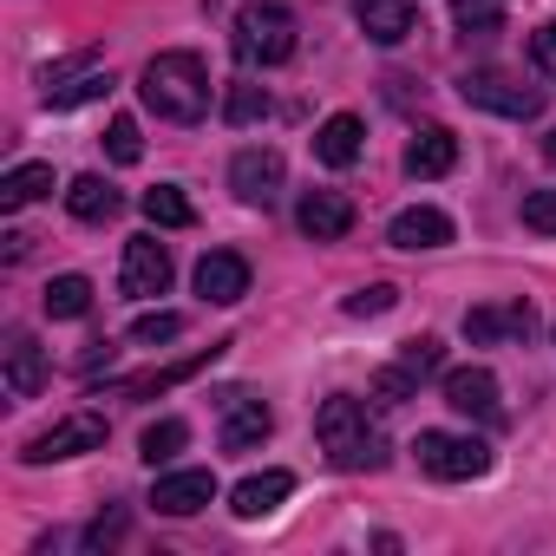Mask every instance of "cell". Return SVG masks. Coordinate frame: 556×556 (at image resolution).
<instances>
[{
  "instance_id": "obj_31",
  "label": "cell",
  "mask_w": 556,
  "mask_h": 556,
  "mask_svg": "<svg viewBox=\"0 0 556 556\" xmlns=\"http://www.w3.org/2000/svg\"><path fill=\"white\" fill-rule=\"evenodd\" d=\"M105 151H112V164H138V157H144L138 118H112V125H105Z\"/></svg>"
},
{
  "instance_id": "obj_10",
  "label": "cell",
  "mask_w": 556,
  "mask_h": 556,
  "mask_svg": "<svg viewBox=\"0 0 556 556\" xmlns=\"http://www.w3.org/2000/svg\"><path fill=\"white\" fill-rule=\"evenodd\" d=\"M197 295L216 302V308H236V302L249 295V262H242L236 249H210V255L197 262Z\"/></svg>"
},
{
  "instance_id": "obj_7",
  "label": "cell",
  "mask_w": 556,
  "mask_h": 556,
  "mask_svg": "<svg viewBox=\"0 0 556 556\" xmlns=\"http://www.w3.org/2000/svg\"><path fill=\"white\" fill-rule=\"evenodd\" d=\"M458 99L478 105V112H497V118H536L543 112V92L536 86H517L504 73H465L458 79Z\"/></svg>"
},
{
  "instance_id": "obj_20",
  "label": "cell",
  "mask_w": 556,
  "mask_h": 556,
  "mask_svg": "<svg viewBox=\"0 0 556 556\" xmlns=\"http://www.w3.org/2000/svg\"><path fill=\"white\" fill-rule=\"evenodd\" d=\"M458 164V138L445 125H426L413 144H406V177H445Z\"/></svg>"
},
{
  "instance_id": "obj_37",
  "label": "cell",
  "mask_w": 556,
  "mask_h": 556,
  "mask_svg": "<svg viewBox=\"0 0 556 556\" xmlns=\"http://www.w3.org/2000/svg\"><path fill=\"white\" fill-rule=\"evenodd\" d=\"M543 157H549V164H556V131H549V144H543Z\"/></svg>"
},
{
  "instance_id": "obj_35",
  "label": "cell",
  "mask_w": 556,
  "mask_h": 556,
  "mask_svg": "<svg viewBox=\"0 0 556 556\" xmlns=\"http://www.w3.org/2000/svg\"><path fill=\"white\" fill-rule=\"evenodd\" d=\"M413 387H419V380H413L406 367H387V374L374 380V406H406V400H413Z\"/></svg>"
},
{
  "instance_id": "obj_13",
  "label": "cell",
  "mask_w": 556,
  "mask_h": 556,
  "mask_svg": "<svg viewBox=\"0 0 556 556\" xmlns=\"http://www.w3.org/2000/svg\"><path fill=\"white\" fill-rule=\"evenodd\" d=\"M268 432H275V413L262 400H249V393L223 400V452H255Z\"/></svg>"
},
{
  "instance_id": "obj_2",
  "label": "cell",
  "mask_w": 556,
  "mask_h": 556,
  "mask_svg": "<svg viewBox=\"0 0 556 556\" xmlns=\"http://www.w3.org/2000/svg\"><path fill=\"white\" fill-rule=\"evenodd\" d=\"M138 92H144V105H151L157 118H170V125H197V118L210 112V73H203L197 53H157V60L138 73Z\"/></svg>"
},
{
  "instance_id": "obj_11",
  "label": "cell",
  "mask_w": 556,
  "mask_h": 556,
  "mask_svg": "<svg viewBox=\"0 0 556 556\" xmlns=\"http://www.w3.org/2000/svg\"><path fill=\"white\" fill-rule=\"evenodd\" d=\"M445 406L465 413V419H497V413H504L497 374H491V367H452V374H445Z\"/></svg>"
},
{
  "instance_id": "obj_21",
  "label": "cell",
  "mask_w": 556,
  "mask_h": 556,
  "mask_svg": "<svg viewBox=\"0 0 556 556\" xmlns=\"http://www.w3.org/2000/svg\"><path fill=\"white\" fill-rule=\"evenodd\" d=\"M229 354V341H216V348H203V354H190V361H177V367H157V374H138V380H125V400H151V393H170L177 380H190V374H203L210 361H223Z\"/></svg>"
},
{
  "instance_id": "obj_26",
  "label": "cell",
  "mask_w": 556,
  "mask_h": 556,
  "mask_svg": "<svg viewBox=\"0 0 556 556\" xmlns=\"http://www.w3.org/2000/svg\"><path fill=\"white\" fill-rule=\"evenodd\" d=\"M184 445H190V426H184V419H157V426H144L138 458H144V465H170Z\"/></svg>"
},
{
  "instance_id": "obj_36",
  "label": "cell",
  "mask_w": 556,
  "mask_h": 556,
  "mask_svg": "<svg viewBox=\"0 0 556 556\" xmlns=\"http://www.w3.org/2000/svg\"><path fill=\"white\" fill-rule=\"evenodd\" d=\"M530 60H536V66L556 79V21H543V27L530 34Z\"/></svg>"
},
{
  "instance_id": "obj_24",
  "label": "cell",
  "mask_w": 556,
  "mask_h": 556,
  "mask_svg": "<svg viewBox=\"0 0 556 556\" xmlns=\"http://www.w3.org/2000/svg\"><path fill=\"white\" fill-rule=\"evenodd\" d=\"M138 210H144L157 229H190V223H197V210H190V197H184L177 184H157V190H144V197H138Z\"/></svg>"
},
{
  "instance_id": "obj_16",
  "label": "cell",
  "mask_w": 556,
  "mask_h": 556,
  "mask_svg": "<svg viewBox=\"0 0 556 556\" xmlns=\"http://www.w3.org/2000/svg\"><path fill=\"white\" fill-rule=\"evenodd\" d=\"M0 361H8V393H14V400H40V387H47V354H40L34 334H8Z\"/></svg>"
},
{
  "instance_id": "obj_33",
  "label": "cell",
  "mask_w": 556,
  "mask_h": 556,
  "mask_svg": "<svg viewBox=\"0 0 556 556\" xmlns=\"http://www.w3.org/2000/svg\"><path fill=\"white\" fill-rule=\"evenodd\" d=\"M523 229L556 236V190H523Z\"/></svg>"
},
{
  "instance_id": "obj_17",
  "label": "cell",
  "mask_w": 556,
  "mask_h": 556,
  "mask_svg": "<svg viewBox=\"0 0 556 556\" xmlns=\"http://www.w3.org/2000/svg\"><path fill=\"white\" fill-rule=\"evenodd\" d=\"M210 497H216V478H210V471H170V478H157V491H151V504H157L164 517H197Z\"/></svg>"
},
{
  "instance_id": "obj_15",
  "label": "cell",
  "mask_w": 556,
  "mask_h": 556,
  "mask_svg": "<svg viewBox=\"0 0 556 556\" xmlns=\"http://www.w3.org/2000/svg\"><path fill=\"white\" fill-rule=\"evenodd\" d=\"M387 242H393V249H413V255H419V249H445V242H452V216L432 210V203H413V210L393 216Z\"/></svg>"
},
{
  "instance_id": "obj_34",
  "label": "cell",
  "mask_w": 556,
  "mask_h": 556,
  "mask_svg": "<svg viewBox=\"0 0 556 556\" xmlns=\"http://www.w3.org/2000/svg\"><path fill=\"white\" fill-rule=\"evenodd\" d=\"M393 302H400V289H393V282H374V289L348 295V315H354V321H367V315H387Z\"/></svg>"
},
{
  "instance_id": "obj_32",
  "label": "cell",
  "mask_w": 556,
  "mask_h": 556,
  "mask_svg": "<svg viewBox=\"0 0 556 556\" xmlns=\"http://www.w3.org/2000/svg\"><path fill=\"white\" fill-rule=\"evenodd\" d=\"M177 334H184V315H164V308L131 321V341H138V348H164V341H177Z\"/></svg>"
},
{
  "instance_id": "obj_25",
  "label": "cell",
  "mask_w": 556,
  "mask_h": 556,
  "mask_svg": "<svg viewBox=\"0 0 556 556\" xmlns=\"http://www.w3.org/2000/svg\"><path fill=\"white\" fill-rule=\"evenodd\" d=\"M47 315L53 321L92 315V282H86V275H53V282H47Z\"/></svg>"
},
{
  "instance_id": "obj_6",
  "label": "cell",
  "mask_w": 556,
  "mask_h": 556,
  "mask_svg": "<svg viewBox=\"0 0 556 556\" xmlns=\"http://www.w3.org/2000/svg\"><path fill=\"white\" fill-rule=\"evenodd\" d=\"M282 184H289V164H282V151H268V144H249V151H236V164H229V190H236L249 210H268L275 197H282Z\"/></svg>"
},
{
  "instance_id": "obj_12",
  "label": "cell",
  "mask_w": 556,
  "mask_h": 556,
  "mask_svg": "<svg viewBox=\"0 0 556 556\" xmlns=\"http://www.w3.org/2000/svg\"><path fill=\"white\" fill-rule=\"evenodd\" d=\"M295 223H302V236H315V242H341V236L354 229V203H348L341 190H308V197L295 203Z\"/></svg>"
},
{
  "instance_id": "obj_28",
  "label": "cell",
  "mask_w": 556,
  "mask_h": 556,
  "mask_svg": "<svg viewBox=\"0 0 556 556\" xmlns=\"http://www.w3.org/2000/svg\"><path fill=\"white\" fill-rule=\"evenodd\" d=\"M223 118H229V125H255V118H268V92L249 86V79H236L229 99H223Z\"/></svg>"
},
{
  "instance_id": "obj_4",
  "label": "cell",
  "mask_w": 556,
  "mask_h": 556,
  "mask_svg": "<svg viewBox=\"0 0 556 556\" xmlns=\"http://www.w3.org/2000/svg\"><path fill=\"white\" fill-rule=\"evenodd\" d=\"M413 452H419V471H432L445 484H471V478L491 471V445L471 439V432H419Z\"/></svg>"
},
{
  "instance_id": "obj_30",
  "label": "cell",
  "mask_w": 556,
  "mask_h": 556,
  "mask_svg": "<svg viewBox=\"0 0 556 556\" xmlns=\"http://www.w3.org/2000/svg\"><path fill=\"white\" fill-rule=\"evenodd\" d=\"M452 21L465 34H497L504 27V8H497V0H452Z\"/></svg>"
},
{
  "instance_id": "obj_27",
  "label": "cell",
  "mask_w": 556,
  "mask_h": 556,
  "mask_svg": "<svg viewBox=\"0 0 556 556\" xmlns=\"http://www.w3.org/2000/svg\"><path fill=\"white\" fill-rule=\"evenodd\" d=\"M105 92H112V73H79V79H66V86L47 79V105H53V112H73V105H86V99H105Z\"/></svg>"
},
{
  "instance_id": "obj_23",
  "label": "cell",
  "mask_w": 556,
  "mask_h": 556,
  "mask_svg": "<svg viewBox=\"0 0 556 556\" xmlns=\"http://www.w3.org/2000/svg\"><path fill=\"white\" fill-rule=\"evenodd\" d=\"M53 190V164H14L8 177H0V210H27Z\"/></svg>"
},
{
  "instance_id": "obj_14",
  "label": "cell",
  "mask_w": 556,
  "mask_h": 556,
  "mask_svg": "<svg viewBox=\"0 0 556 556\" xmlns=\"http://www.w3.org/2000/svg\"><path fill=\"white\" fill-rule=\"evenodd\" d=\"M354 21H361V34H367L374 47H400V40H413V27H419L413 0H354Z\"/></svg>"
},
{
  "instance_id": "obj_19",
  "label": "cell",
  "mask_w": 556,
  "mask_h": 556,
  "mask_svg": "<svg viewBox=\"0 0 556 556\" xmlns=\"http://www.w3.org/2000/svg\"><path fill=\"white\" fill-rule=\"evenodd\" d=\"M361 144H367V125H361L354 112H334V118L315 131V157H321L328 170H348V164L361 157Z\"/></svg>"
},
{
  "instance_id": "obj_8",
  "label": "cell",
  "mask_w": 556,
  "mask_h": 556,
  "mask_svg": "<svg viewBox=\"0 0 556 556\" xmlns=\"http://www.w3.org/2000/svg\"><path fill=\"white\" fill-rule=\"evenodd\" d=\"M118 289H125L131 302H151V295H164V289H170V249H164L157 236H131V242H125Z\"/></svg>"
},
{
  "instance_id": "obj_18",
  "label": "cell",
  "mask_w": 556,
  "mask_h": 556,
  "mask_svg": "<svg viewBox=\"0 0 556 556\" xmlns=\"http://www.w3.org/2000/svg\"><path fill=\"white\" fill-rule=\"evenodd\" d=\"M295 491V471H255V478H242L236 491H229V510L242 517V523H255V517H268L275 504H282Z\"/></svg>"
},
{
  "instance_id": "obj_29",
  "label": "cell",
  "mask_w": 556,
  "mask_h": 556,
  "mask_svg": "<svg viewBox=\"0 0 556 556\" xmlns=\"http://www.w3.org/2000/svg\"><path fill=\"white\" fill-rule=\"evenodd\" d=\"M400 367H406L413 380H426V374H439V367H445V341H439V334H413V341L400 348Z\"/></svg>"
},
{
  "instance_id": "obj_5",
  "label": "cell",
  "mask_w": 556,
  "mask_h": 556,
  "mask_svg": "<svg viewBox=\"0 0 556 556\" xmlns=\"http://www.w3.org/2000/svg\"><path fill=\"white\" fill-rule=\"evenodd\" d=\"M99 445H105V419H99V413H66L60 426L34 432V439L21 445V458H27V465H53V458H79V452H99Z\"/></svg>"
},
{
  "instance_id": "obj_3",
  "label": "cell",
  "mask_w": 556,
  "mask_h": 556,
  "mask_svg": "<svg viewBox=\"0 0 556 556\" xmlns=\"http://www.w3.org/2000/svg\"><path fill=\"white\" fill-rule=\"evenodd\" d=\"M295 47H302V34H295V14L282 0H249L236 14V53L249 66H289Z\"/></svg>"
},
{
  "instance_id": "obj_1",
  "label": "cell",
  "mask_w": 556,
  "mask_h": 556,
  "mask_svg": "<svg viewBox=\"0 0 556 556\" xmlns=\"http://www.w3.org/2000/svg\"><path fill=\"white\" fill-rule=\"evenodd\" d=\"M315 439H321V452H328L334 471H387V458H393V452H387V432L367 419V406H361L354 393L321 400Z\"/></svg>"
},
{
  "instance_id": "obj_9",
  "label": "cell",
  "mask_w": 556,
  "mask_h": 556,
  "mask_svg": "<svg viewBox=\"0 0 556 556\" xmlns=\"http://www.w3.org/2000/svg\"><path fill=\"white\" fill-rule=\"evenodd\" d=\"M530 334H536V308H530V302H504V308H465V341H471V348L530 341Z\"/></svg>"
},
{
  "instance_id": "obj_22",
  "label": "cell",
  "mask_w": 556,
  "mask_h": 556,
  "mask_svg": "<svg viewBox=\"0 0 556 556\" xmlns=\"http://www.w3.org/2000/svg\"><path fill=\"white\" fill-rule=\"evenodd\" d=\"M66 210H73L79 223H112V216H118V190H112L105 177H92V170H86V177H73V184H66Z\"/></svg>"
}]
</instances>
